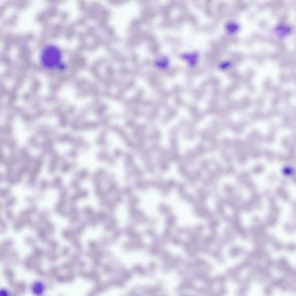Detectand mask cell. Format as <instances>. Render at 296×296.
<instances>
[{
	"instance_id": "cell-1",
	"label": "cell",
	"mask_w": 296,
	"mask_h": 296,
	"mask_svg": "<svg viewBox=\"0 0 296 296\" xmlns=\"http://www.w3.org/2000/svg\"><path fill=\"white\" fill-rule=\"evenodd\" d=\"M33 292L36 293V295H39L42 294L43 292V286L42 284H36L33 287Z\"/></svg>"
}]
</instances>
